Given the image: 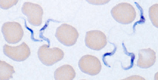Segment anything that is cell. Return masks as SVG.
I'll use <instances>...</instances> for the list:
<instances>
[{"label": "cell", "instance_id": "11", "mask_svg": "<svg viewBox=\"0 0 158 80\" xmlns=\"http://www.w3.org/2000/svg\"><path fill=\"white\" fill-rule=\"evenodd\" d=\"M15 73L14 67L4 61H0V80H9Z\"/></svg>", "mask_w": 158, "mask_h": 80}, {"label": "cell", "instance_id": "4", "mask_svg": "<svg viewBox=\"0 0 158 80\" xmlns=\"http://www.w3.org/2000/svg\"><path fill=\"white\" fill-rule=\"evenodd\" d=\"M2 32L6 41L10 44L18 43L24 35L21 24L16 22L5 23L2 27Z\"/></svg>", "mask_w": 158, "mask_h": 80}, {"label": "cell", "instance_id": "10", "mask_svg": "<svg viewBox=\"0 0 158 80\" xmlns=\"http://www.w3.org/2000/svg\"><path fill=\"white\" fill-rule=\"evenodd\" d=\"M54 79L56 80H73L75 78L76 72L73 67L70 65L62 66L55 71Z\"/></svg>", "mask_w": 158, "mask_h": 80}, {"label": "cell", "instance_id": "9", "mask_svg": "<svg viewBox=\"0 0 158 80\" xmlns=\"http://www.w3.org/2000/svg\"><path fill=\"white\" fill-rule=\"evenodd\" d=\"M156 60V53L150 48L140 49L139 51V58L137 66L139 68L147 69L155 64Z\"/></svg>", "mask_w": 158, "mask_h": 80}, {"label": "cell", "instance_id": "6", "mask_svg": "<svg viewBox=\"0 0 158 80\" xmlns=\"http://www.w3.org/2000/svg\"><path fill=\"white\" fill-rule=\"evenodd\" d=\"M3 52L5 56L13 61L18 62L25 61L31 54L29 47L24 42L16 47L5 44L3 47Z\"/></svg>", "mask_w": 158, "mask_h": 80}, {"label": "cell", "instance_id": "3", "mask_svg": "<svg viewBox=\"0 0 158 80\" xmlns=\"http://www.w3.org/2000/svg\"><path fill=\"white\" fill-rule=\"evenodd\" d=\"M79 36V33L76 29L68 24H62L56 31L57 39L62 44L67 47L75 44Z\"/></svg>", "mask_w": 158, "mask_h": 80}, {"label": "cell", "instance_id": "12", "mask_svg": "<svg viewBox=\"0 0 158 80\" xmlns=\"http://www.w3.org/2000/svg\"><path fill=\"white\" fill-rule=\"evenodd\" d=\"M158 4H156L151 6L149 10V14L151 21L154 26L158 28Z\"/></svg>", "mask_w": 158, "mask_h": 80}, {"label": "cell", "instance_id": "13", "mask_svg": "<svg viewBox=\"0 0 158 80\" xmlns=\"http://www.w3.org/2000/svg\"><path fill=\"white\" fill-rule=\"evenodd\" d=\"M18 2V1H1L0 6L2 9L7 10L16 5Z\"/></svg>", "mask_w": 158, "mask_h": 80}, {"label": "cell", "instance_id": "2", "mask_svg": "<svg viewBox=\"0 0 158 80\" xmlns=\"http://www.w3.org/2000/svg\"><path fill=\"white\" fill-rule=\"evenodd\" d=\"M38 56L43 64L46 66H52L63 59L64 53L58 48H49L48 44H44L39 48Z\"/></svg>", "mask_w": 158, "mask_h": 80}, {"label": "cell", "instance_id": "7", "mask_svg": "<svg viewBox=\"0 0 158 80\" xmlns=\"http://www.w3.org/2000/svg\"><path fill=\"white\" fill-rule=\"evenodd\" d=\"M79 67L83 73L95 76L100 73L102 66L98 57L87 54L81 57L80 59Z\"/></svg>", "mask_w": 158, "mask_h": 80}, {"label": "cell", "instance_id": "5", "mask_svg": "<svg viewBox=\"0 0 158 80\" xmlns=\"http://www.w3.org/2000/svg\"><path fill=\"white\" fill-rule=\"evenodd\" d=\"M22 12L27 16L30 24L35 26L42 24L44 11L39 5L31 2H24L22 6Z\"/></svg>", "mask_w": 158, "mask_h": 80}, {"label": "cell", "instance_id": "8", "mask_svg": "<svg viewBox=\"0 0 158 80\" xmlns=\"http://www.w3.org/2000/svg\"><path fill=\"white\" fill-rule=\"evenodd\" d=\"M107 38L103 32L91 30L86 32L85 44L86 47L94 51H100L106 46Z\"/></svg>", "mask_w": 158, "mask_h": 80}, {"label": "cell", "instance_id": "1", "mask_svg": "<svg viewBox=\"0 0 158 80\" xmlns=\"http://www.w3.org/2000/svg\"><path fill=\"white\" fill-rule=\"evenodd\" d=\"M111 15L117 22L123 24L132 23L136 19L135 7L127 2H121L113 7Z\"/></svg>", "mask_w": 158, "mask_h": 80}]
</instances>
